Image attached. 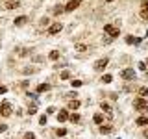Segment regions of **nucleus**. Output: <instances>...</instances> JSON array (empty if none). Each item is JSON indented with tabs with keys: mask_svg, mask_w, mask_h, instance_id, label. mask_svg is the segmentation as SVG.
Listing matches in <instances>:
<instances>
[{
	"mask_svg": "<svg viewBox=\"0 0 148 139\" xmlns=\"http://www.w3.org/2000/svg\"><path fill=\"white\" fill-rule=\"evenodd\" d=\"M18 6H21V0H6V2H4V8L6 9H15Z\"/></svg>",
	"mask_w": 148,
	"mask_h": 139,
	"instance_id": "obj_6",
	"label": "nucleus"
},
{
	"mask_svg": "<svg viewBox=\"0 0 148 139\" xmlns=\"http://www.w3.org/2000/svg\"><path fill=\"white\" fill-rule=\"evenodd\" d=\"M69 78H71V72H69V71H63L61 72V80H69Z\"/></svg>",
	"mask_w": 148,
	"mask_h": 139,
	"instance_id": "obj_23",
	"label": "nucleus"
},
{
	"mask_svg": "<svg viewBox=\"0 0 148 139\" xmlns=\"http://www.w3.org/2000/svg\"><path fill=\"white\" fill-rule=\"evenodd\" d=\"M141 17L143 19H148V8H143L141 9Z\"/></svg>",
	"mask_w": 148,
	"mask_h": 139,
	"instance_id": "obj_24",
	"label": "nucleus"
},
{
	"mask_svg": "<svg viewBox=\"0 0 148 139\" xmlns=\"http://www.w3.org/2000/svg\"><path fill=\"white\" fill-rule=\"evenodd\" d=\"M104 32H106L109 37H119V28L113 26V24H106V26H104Z\"/></svg>",
	"mask_w": 148,
	"mask_h": 139,
	"instance_id": "obj_1",
	"label": "nucleus"
},
{
	"mask_svg": "<svg viewBox=\"0 0 148 139\" xmlns=\"http://www.w3.org/2000/svg\"><path fill=\"white\" fill-rule=\"evenodd\" d=\"M28 21V19L24 17V15H21V17H17L15 19V26H22V24H24V22Z\"/></svg>",
	"mask_w": 148,
	"mask_h": 139,
	"instance_id": "obj_13",
	"label": "nucleus"
},
{
	"mask_svg": "<svg viewBox=\"0 0 148 139\" xmlns=\"http://www.w3.org/2000/svg\"><path fill=\"white\" fill-rule=\"evenodd\" d=\"M26 139H35V136H34V133L30 132V133H26Z\"/></svg>",
	"mask_w": 148,
	"mask_h": 139,
	"instance_id": "obj_30",
	"label": "nucleus"
},
{
	"mask_svg": "<svg viewBox=\"0 0 148 139\" xmlns=\"http://www.w3.org/2000/svg\"><path fill=\"white\" fill-rule=\"evenodd\" d=\"M146 74H148V72H146Z\"/></svg>",
	"mask_w": 148,
	"mask_h": 139,
	"instance_id": "obj_37",
	"label": "nucleus"
},
{
	"mask_svg": "<svg viewBox=\"0 0 148 139\" xmlns=\"http://www.w3.org/2000/svg\"><path fill=\"white\" fill-rule=\"evenodd\" d=\"M67 119H69V113H67V109H61V111L58 113V120H59V122H63V120H67Z\"/></svg>",
	"mask_w": 148,
	"mask_h": 139,
	"instance_id": "obj_9",
	"label": "nucleus"
},
{
	"mask_svg": "<svg viewBox=\"0 0 148 139\" xmlns=\"http://www.w3.org/2000/svg\"><path fill=\"white\" fill-rule=\"evenodd\" d=\"M59 58V52L58 50H52V52H50V59H58Z\"/></svg>",
	"mask_w": 148,
	"mask_h": 139,
	"instance_id": "obj_22",
	"label": "nucleus"
},
{
	"mask_svg": "<svg viewBox=\"0 0 148 139\" xmlns=\"http://www.w3.org/2000/svg\"><path fill=\"white\" fill-rule=\"evenodd\" d=\"M6 128H8L6 124H0V133H2V132H6Z\"/></svg>",
	"mask_w": 148,
	"mask_h": 139,
	"instance_id": "obj_31",
	"label": "nucleus"
},
{
	"mask_svg": "<svg viewBox=\"0 0 148 139\" xmlns=\"http://www.w3.org/2000/svg\"><path fill=\"white\" fill-rule=\"evenodd\" d=\"M102 82H104V83H111V82H113V76H111V74H104V76H102Z\"/></svg>",
	"mask_w": 148,
	"mask_h": 139,
	"instance_id": "obj_16",
	"label": "nucleus"
},
{
	"mask_svg": "<svg viewBox=\"0 0 148 139\" xmlns=\"http://www.w3.org/2000/svg\"><path fill=\"white\" fill-rule=\"evenodd\" d=\"M135 122L139 124V126H146V124H148V117H139Z\"/></svg>",
	"mask_w": 148,
	"mask_h": 139,
	"instance_id": "obj_14",
	"label": "nucleus"
},
{
	"mask_svg": "<svg viewBox=\"0 0 148 139\" xmlns=\"http://www.w3.org/2000/svg\"><path fill=\"white\" fill-rule=\"evenodd\" d=\"M108 2H113V0H108Z\"/></svg>",
	"mask_w": 148,
	"mask_h": 139,
	"instance_id": "obj_35",
	"label": "nucleus"
},
{
	"mask_svg": "<svg viewBox=\"0 0 148 139\" xmlns=\"http://www.w3.org/2000/svg\"><path fill=\"white\" fill-rule=\"evenodd\" d=\"M92 120H95V122H96V124H100V122H102V120H104V117H102V113H96V115H95V117H92Z\"/></svg>",
	"mask_w": 148,
	"mask_h": 139,
	"instance_id": "obj_20",
	"label": "nucleus"
},
{
	"mask_svg": "<svg viewBox=\"0 0 148 139\" xmlns=\"http://www.w3.org/2000/svg\"><path fill=\"white\" fill-rule=\"evenodd\" d=\"M80 4H82V0H71V2L65 6V11H74V9L80 6Z\"/></svg>",
	"mask_w": 148,
	"mask_h": 139,
	"instance_id": "obj_7",
	"label": "nucleus"
},
{
	"mask_svg": "<svg viewBox=\"0 0 148 139\" xmlns=\"http://www.w3.org/2000/svg\"><path fill=\"white\" fill-rule=\"evenodd\" d=\"M69 119H71V122H80V115H78V113L69 115Z\"/></svg>",
	"mask_w": 148,
	"mask_h": 139,
	"instance_id": "obj_19",
	"label": "nucleus"
},
{
	"mask_svg": "<svg viewBox=\"0 0 148 139\" xmlns=\"http://www.w3.org/2000/svg\"><path fill=\"white\" fill-rule=\"evenodd\" d=\"M139 69H141V71H146V65L141 61V63H139Z\"/></svg>",
	"mask_w": 148,
	"mask_h": 139,
	"instance_id": "obj_29",
	"label": "nucleus"
},
{
	"mask_svg": "<svg viewBox=\"0 0 148 139\" xmlns=\"http://www.w3.org/2000/svg\"><path fill=\"white\" fill-rule=\"evenodd\" d=\"M133 108H135L137 111H146L148 109V104L143 98H137V100H133Z\"/></svg>",
	"mask_w": 148,
	"mask_h": 139,
	"instance_id": "obj_2",
	"label": "nucleus"
},
{
	"mask_svg": "<svg viewBox=\"0 0 148 139\" xmlns=\"http://www.w3.org/2000/svg\"><path fill=\"white\" fill-rule=\"evenodd\" d=\"M8 89H6V87H4V85H0V95H4V93H6Z\"/></svg>",
	"mask_w": 148,
	"mask_h": 139,
	"instance_id": "obj_32",
	"label": "nucleus"
},
{
	"mask_svg": "<svg viewBox=\"0 0 148 139\" xmlns=\"http://www.w3.org/2000/svg\"><path fill=\"white\" fill-rule=\"evenodd\" d=\"M56 133H58L59 137H63V136H67V130H65V128H58V132H56Z\"/></svg>",
	"mask_w": 148,
	"mask_h": 139,
	"instance_id": "obj_21",
	"label": "nucleus"
},
{
	"mask_svg": "<svg viewBox=\"0 0 148 139\" xmlns=\"http://www.w3.org/2000/svg\"><path fill=\"white\" fill-rule=\"evenodd\" d=\"M106 67H108V58H104V59H98V61L95 63V71H104Z\"/></svg>",
	"mask_w": 148,
	"mask_h": 139,
	"instance_id": "obj_8",
	"label": "nucleus"
},
{
	"mask_svg": "<svg viewBox=\"0 0 148 139\" xmlns=\"http://www.w3.org/2000/svg\"><path fill=\"white\" fill-rule=\"evenodd\" d=\"M0 113H2L4 117H9V115H11V104H9V102H2V104H0Z\"/></svg>",
	"mask_w": 148,
	"mask_h": 139,
	"instance_id": "obj_3",
	"label": "nucleus"
},
{
	"mask_svg": "<svg viewBox=\"0 0 148 139\" xmlns=\"http://www.w3.org/2000/svg\"><path fill=\"white\" fill-rule=\"evenodd\" d=\"M61 30H63V24H61V22H54V24L48 28V34L50 35H56V34H59Z\"/></svg>",
	"mask_w": 148,
	"mask_h": 139,
	"instance_id": "obj_4",
	"label": "nucleus"
},
{
	"mask_svg": "<svg viewBox=\"0 0 148 139\" xmlns=\"http://www.w3.org/2000/svg\"><path fill=\"white\" fill-rule=\"evenodd\" d=\"M100 108L104 109V111H106L108 115H111V108H109V104H106V102H102V104H100Z\"/></svg>",
	"mask_w": 148,
	"mask_h": 139,
	"instance_id": "obj_17",
	"label": "nucleus"
},
{
	"mask_svg": "<svg viewBox=\"0 0 148 139\" xmlns=\"http://www.w3.org/2000/svg\"><path fill=\"white\" fill-rule=\"evenodd\" d=\"M139 95H141L143 98H146L148 96V87H139Z\"/></svg>",
	"mask_w": 148,
	"mask_h": 139,
	"instance_id": "obj_15",
	"label": "nucleus"
},
{
	"mask_svg": "<svg viewBox=\"0 0 148 139\" xmlns=\"http://www.w3.org/2000/svg\"><path fill=\"white\" fill-rule=\"evenodd\" d=\"M145 137H148V130H146V132H145Z\"/></svg>",
	"mask_w": 148,
	"mask_h": 139,
	"instance_id": "obj_34",
	"label": "nucleus"
},
{
	"mask_svg": "<svg viewBox=\"0 0 148 139\" xmlns=\"http://www.w3.org/2000/svg\"><path fill=\"white\" fill-rule=\"evenodd\" d=\"M76 50H80V52H85L87 46H85V45H76Z\"/></svg>",
	"mask_w": 148,
	"mask_h": 139,
	"instance_id": "obj_25",
	"label": "nucleus"
},
{
	"mask_svg": "<svg viewBox=\"0 0 148 139\" xmlns=\"http://www.w3.org/2000/svg\"><path fill=\"white\" fill-rule=\"evenodd\" d=\"M39 124H43V126L46 124V115H41L39 117Z\"/></svg>",
	"mask_w": 148,
	"mask_h": 139,
	"instance_id": "obj_27",
	"label": "nucleus"
},
{
	"mask_svg": "<svg viewBox=\"0 0 148 139\" xmlns=\"http://www.w3.org/2000/svg\"><path fill=\"white\" fill-rule=\"evenodd\" d=\"M143 8H148V0H143V4H141Z\"/></svg>",
	"mask_w": 148,
	"mask_h": 139,
	"instance_id": "obj_33",
	"label": "nucleus"
},
{
	"mask_svg": "<svg viewBox=\"0 0 148 139\" xmlns=\"http://www.w3.org/2000/svg\"><path fill=\"white\" fill-rule=\"evenodd\" d=\"M82 83H83L82 80H72V87H80Z\"/></svg>",
	"mask_w": 148,
	"mask_h": 139,
	"instance_id": "obj_26",
	"label": "nucleus"
},
{
	"mask_svg": "<svg viewBox=\"0 0 148 139\" xmlns=\"http://www.w3.org/2000/svg\"><path fill=\"white\" fill-rule=\"evenodd\" d=\"M145 65H148V61H146V63H145Z\"/></svg>",
	"mask_w": 148,
	"mask_h": 139,
	"instance_id": "obj_36",
	"label": "nucleus"
},
{
	"mask_svg": "<svg viewBox=\"0 0 148 139\" xmlns=\"http://www.w3.org/2000/svg\"><path fill=\"white\" fill-rule=\"evenodd\" d=\"M126 43H128V45H139V43H141V39H137V37H132V35H128V37H126Z\"/></svg>",
	"mask_w": 148,
	"mask_h": 139,
	"instance_id": "obj_10",
	"label": "nucleus"
},
{
	"mask_svg": "<svg viewBox=\"0 0 148 139\" xmlns=\"http://www.w3.org/2000/svg\"><path fill=\"white\" fill-rule=\"evenodd\" d=\"M120 76H122L124 80H135V71H133V69H126V71L120 72Z\"/></svg>",
	"mask_w": 148,
	"mask_h": 139,
	"instance_id": "obj_5",
	"label": "nucleus"
},
{
	"mask_svg": "<svg viewBox=\"0 0 148 139\" xmlns=\"http://www.w3.org/2000/svg\"><path fill=\"white\" fill-rule=\"evenodd\" d=\"M48 89H50L48 83H39V85H37V93H45V91H48Z\"/></svg>",
	"mask_w": 148,
	"mask_h": 139,
	"instance_id": "obj_12",
	"label": "nucleus"
},
{
	"mask_svg": "<svg viewBox=\"0 0 148 139\" xmlns=\"http://www.w3.org/2000/svg\"><path fill=\"white\" fill-rule=\"evenodd\" d=\"M100 132L102 133H111L113 132V126H100Z\"/></svg>",
	"mask_w": 148,
	"mask_h": 139,
	"instance_id": "obj_18",
	"label": "nucleus"
},
{
	"mask_svg": "<svg viewBox=\"0 0 148 139\" xmlns=\"http://www.w3.org/2000/svg\"><path fill=\"white\" fill-rule=\"evenodd\" d=\"M65 11V8H54V13L56 15H59V13H63Z\"/></svg>",
	"mask_w": 148,
	"mask_h": 139,
	"instance_id": "obj_28",
	"label": "nucleus"
},
{
	"mask_svg": "<svg viewBox=\"0 0 148 139\" xmlns=\"http://www.w3.org/2000/svg\"><path fill=\"white\" fill-rule=\"evenodd\" d=\"M78 108H80V100L74 98V100L69 102V109H78Z\"/></svg>",
	"mask_w": 148,
	"mask_h": 139,
	"instance_id": "obj_11",
	"label": "nucleus"
}]
</instances>
